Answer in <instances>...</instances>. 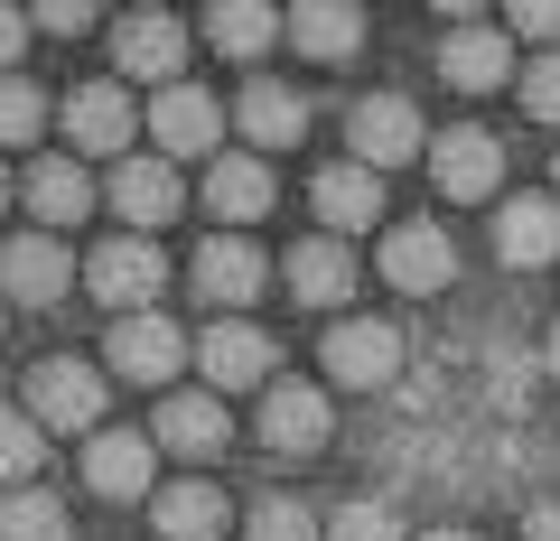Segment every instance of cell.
Segmentation results:
<instances>
[{"label": "cell", "mask_w": 560, "mask_h": 541, "mask_svg": "<svg viewBox=\"0 0 560 541\" xmlns=\"http://www.w3.org/2000/svg\"><path fill=\"white\" fill-rule=\"evenodd\" d=\"M84 290H94L113 318H150V299L168 290V252L150 234H113V243L84 252Z\"/></svg>", "instance_id": "obj_1"}, {"label": "cell", "mask_w": 560, "mask_h": 541, "mask_svg": "<svg viewBox=\"0 0 560 541\" xmlns=\"http://www.w3.org/2000/svg\"><path fill=\"white\" fill-rule=\"evenodd\" d=\"M28 421L38 430H103V364L38 355L28 364Z\"/></svg>", "instance_id": "obj_2"}, {"label": "cell", "mask_w": 560, "mask_h": 541, "mask_svg": "<svg viewBox=\"0 0 560 541\" xmlns=\"http://www.w3.org/2000/svg\"><path fill=\"white\" fill-rule=\"evenodd\" d=\"M318 364L346 383V392H393L401 337H393L383 318H337V327H327V345H318Z\"/></svg>", "instance_id": "obj_3"}, {"label": "cell", "mask_w": 560, "mask_h": 541, "mask_svg": "<svg viewBox=\"0 0 560 541\" xmlns=\"http://www.w3.org/2000/svg\"><path fill=\"white\" fill-rule=\"evenodd\" d=\"M113 57L131 84H187V20H168V10H131V20H113Z\"/></svg>", "instance_id": "obj_4"}, {"label": "cell", "mask_w": 560, "mask_h": 541, "mask_svg": "<svg viewBox=\"0 0 560 541\" xmlns=\"http://www.w3.org/2000/svg\"><path fill=\"white\" fill-rule=\"evenodd\" d=\"M346 141H355V160H364V168L383 178V168L420 160V150L440 141V131H430V121H420V113H411L401 94H364V103H355V121H346Z\"/></svg>", "instance_id": "obj_5"}, {"label": "cell", "mask_w": 560, "mask_h": 541, "mask_svg": "<svg viewBox=\"0 0 560 541\" xmlns=\"http://www.w3.org/2000/svg\"><path fill=\"white\" fill-rule=\"evenodd\" d=\"M131 131H150V121H131V84H75L66 94V141L84 150V160H131Z\"/></svg>", "instance_id": "obj_6"}, {"label": "cell", "mask_w": 560, "mask_h": 541, "mask_svg": "<svg viewBox=\"0 0 560 541\" xmlns=\"http://www.w3.org/2000/svg\"><path fill=\"white\" fill-rule=\"evenodd\" d=\"M430 178H440V197H458V205L495 197V187H504V141L477 131V121H458V131L430 141Z\"/></svg>", "instance_id": "obj_7"}, {"label": "cell", "mask_w": 560, "mask_h": 541, "mask_svg": "<svg viewBox=\"0 0 560 541\" xmlns=\"http://www.w3.org/2000/svg\"><path fill=\"white\" fill-rule=\"evenodd\" d=\"M197 364H206V392H271V337L253 318H215L197 337Z\"/></svg>", "instance_id": "obj_8"}, {"label": "cell", "mask_w": 560, "mask_h": 541, "mask_svg": "<svg viewBox=\"0 0 560 541\" xmlns=\"http://www.w3.org/2000/svg\"><path fill=\"white\" fill-rule=\"evenodd\" d=\"M150 141H160V160H206V150L224 141V103L206 94V84H168L160 103H150Z\"/></svg>", "instance_id": "obj_9"}, {"label": "cell", "mask_w": 560, "mask_h": 541, "mask_svg": "<svg viewBox=\"0 0 560 541\" xmlns=\"http://www.w3.org/2000/svg\"><path fill=\"white\" fill-rule=\"evenodd\" d=\"M187 355H197V345H187L160 308H150V318H113V337H103V364H113L121 383H168Z\"/></svg>", "instance_id": "obj_10"}, {"label": "cell", "mask_w": 560, "mask_h": 541, "mask_svg": "<svg viewBox=\"0 0 560 541\" xmlns=\"http://www.w3.org/2000/svg\"><path fill=\"white\" fill-rule=\"evenodd\" d=\"M327 392L318 383H271V392H261V448H271V458H318L327 448Z\"/></svg>", "instance_id": "obj_11"}, {"label": "cell", "mask_w": 560, "mask_h": 541, "mask_svg": "<svg viewBox=\"0 0 560 541\" xmlns=\"http://www.w3.org/2000/svg\"><path fill=\"white\" fill-rule=\"evenodd\" d=\"M383 281L411 290V299H430V290L458 281V243H448L440 224H393V234H383Z\"/></svg>", "instance_id": "obj_12"}, {"label": "cell", "mask_w": 560, "mask_h": 541, "mask_svg": "<svg viewBox=\"0 0 560 541\" xmlns=\"http://www.w3.org/2000/svg\"><path fill=\"white\" fill-rule=\"evenodd\" d=\"M103 197H113V215L131 224V234H160V224L178 215V168H168L160 150H140V160H121L113 178H103Z\"/></svg>", "instance_id": "obj_13"}, {"label": "cell", "mask_w": 560, "mask_h": 541, "mask_svg": "<svg viewBox=\"0 0 560 541\" xmlns=\"http://www.w3.org/2000/svg\"><path fill=\"white\" fill-rule=\"evenodd\" d=\"M66 281H75V252H66V234H20L10 252H0V290L20 308H57Z\"/></svg>", "instance_id": "obj_14"}, {"label": "cell", "mask_w": 560, "mask_h": 541, "mask_svg": "<svg viewBox=\"0 0 560 541\" xmlns=\"http://www.w3.org/2000/svg\"><path fill=\"white\" fill-rule=\"evenodd\" d=\"M150 430H94V439H84V485H94V495H113V504H131V495H160V485H150Z\"/></svg>", "instance_id": "obj_15"}, {"label": "cell", "mask_w": 560, "mask_h": 541, "mask_svg": "<svg viewBox=\"0 0 560 541\" xmlns=\"http://www.w3.org/2000/svg\"><path fill=\"white\" fill-rule=\"evenodd\" d=\"M150 439L168 448V458H215V448H234V421H224V401L215 392H168L160 401V421H150Z\"/></svg>", "instance_id": "obj_16"}, {"label": "cell", "mask_w": 560, "mask_h": 541, "mask_svg": "<svg viewBox=\"0 0 560 541\" xmlns=\"http://www.w3.org/2000/svg\"><path fill=\"white\" fill-rule=\"evenodd\" d=\"M495 261H504V271H541V261H560V197H504Z\"/></svg>", "instance_id": "obj_17"}, {"label": "cell", "mask_w": 560, "mask_h": 541, "mask_svg": "<svg viewBox=\"0 0 560 541\" xmlns=\"http://www.w3.org/2000/svg\"><path fill=\"white\" fill-rule=\"evenodd\" d=\"M261 281H271V261H261L253 234H215V243H197V290H206L215 308L261 299Z\"/></svg>", "instance_id": "obj_18"}, {"label": "cell", "mask_w": 560, "mask_h": 541, "mask_svg": "<svg viewBox=\"0 0 560 541\" xmlns=\"http://www.w3.org/2000/svg\"><path fill=\"white\" fill-rule=\"evenodd\" d=\"M504 28H486L477 10H458V20H448V38H440V75L458 84V94H486V84H504Z\"/></svg>", "instance_id": "obj_19"}, {"label": "cell", "mask_w": 560, "mask_h": 541, "mask_svg": "<svg viewBox=\"0 0 560 541\" xmlns=\"http://www.w3.org/2000/svg\"><path fill=\"white\" fill-rule=\"evenodd\" d=\"M224 485L215 477H178V485H160L150 495V522H160V541H224Z\"/></svg>", "instance_id": "obj_20"}, {"label": "cell", "mask_w": 560, "mask_h": 541, "mask_svg": "<svg viewBox=\"0 0 560 541\" xmlns=\"http://www.w3.org/2000/svg\"><path fill=\"white\" fill-rule=\"evenodd\" d=\"M206 215H224V224L271 215V160H253V150H224V160H206Z\"/></svg>", "instance_id": "obj_21"}, {"label": "cell", "mask_w": 560, "mask_h": 541, "mask_svg": "<svg viewBox=\"0 0 560 541\" xmlns=\"http://www.w3.org/2000/svg\"><path fill=\"white\" fill-rule=\"evenodd\" d=\"M308 205H318L327 234H355V224H374V215H383V178H374L364 160H337V168H318Z\"/></svg>", "instance_id": "obj_22"}, {"label": "cell", "mask_w": 560, "mask_h": 541, "mask_svg": "<svg viewBox=\"0 0 560 541\" xmlns=\"http://www.w3.org/2000/svg\"><path fill=\"white\" fill-rule=\"evenodd\" d=\"M280 271H290V299H308V308H346V299H355V252H346L337 234L300 243Z\"/></svg>", "instance_id": "obj_23"}, {"label": "cell", "mask_w": 560, "mask_h": 541, "mask_svg": "<svg viewBox=\"0 0 560 541\" xmlns=\"http://www.w3.org/2000/svg\"><path fill=\"white\" fill-rule=\"evenodd\" d=\"M234 121H243V141H261V150H290V141H308V103L290 94V84H271V75H253V84H243Z\"/></svg>", "instance_id": "obj_24"}, {"label": "cell", "mask_w": 560, "mask_h": 541, "mask_svg": "<svg viewBox=\"0 0 560 541\" xmlns=\"http://www.w3.org/2000/svg\"><path fill=\"white\" fill-rule=\"evenodd\" d=\"M290 47L318 57V66L355 57V47H364V10H346V0H300V10H290Z\"/></svg>", "instance_id": "obj_25"}, {"label": "cell", "mask_w": 560, "mask_h": 541, "mask_svg": "<svg viewBox=\"0 0 560 541\" xmlns=\"http://www.w3.org/2000/svg\"><path fill=\"white\" fill-rule=\"evenodd\" d=\"M20 197H28V215H47V234H66V224L94 205V178H84V160H38Z\"/></svg>", "instance_id": "obj_26"}, {"label": "cell", "mask_w": 560, "mask_h": 541, "mask_svg": "<svg viewBox=\"0 0 560 541\" xmlns=\"http://www.w3.org/2000/svg\"><path fill=\"white\" fill-rule=\"evenodd\" d=\"M280 10H253V0H224V10H206V47H224V57H261V47H280Z\"/></svg>", "instance_id": "obj_27"}, {"label": "cell", "mask_w": 560, "mask_h": 541, "mask_svg": "<svg viewBox=\"0 0 560 541\" xmlns=\"http://www.w3.org/2000/svg\"><path fill=\"white\" fill-rule=\"evenodd\" d=\"M0 541H75V522H66V504L47 485H20L0 504Z\"/></svg>", "instance_id": "obj_28"}, {"label": "cell", "mask_w": 560, "mask_h": 541, "mask_svg": "<svg viewBox=\"0 0 560 541\" xmlns=\"http://www.w3.org/2000/svg\"><path fill=\"white\" fill-rule=\"evenodd\" d=\"M38 467H47V430L28 411H0V485L20 495V485H38Z\"/></svg>", "instance_id": "obj_29"}, {"label": "cell", "mask_w": 560, "mask_h": 541, "mask_svg": "<svg viewBox=\"0 0 560 541\" xmlns=\"http://www.w3.org/2000/svg\"><path fill=\"white\" fill-rule=\"evenodd\" d=\"M243 541H327V532H318V514H308V504L261 495V504H253V522H243Z\"/></svg>", "instance_id": "obj_30"}, {"label": "cell", "mask_w": 560, "mask_h": 541, "mask_svg": "<svg viewBox=\"0 0 560 541\" xmlns=\"http://www.w3.org/2000/svg\"><path fill=\"white\" fill-rule=\"evenodd\" d=\"M327 541H411V532H401V514H393L383 495H355V504H337Z\"/></svg>", "instance_id": "obj_31"}, {"label": "cell", "mask_w": 560, "mask_h": 541, "mask_svg": "<svg viewBox=\"0 0 560 541\" xmlns=\"http://www.w3.org/2000/svg\"><path fill=\"white\" fill-rule=\"evenodd\" d=\"M47 131V94L28 75H0V141H38Z\"/></svg>", "instance_id": "obj_32"}, {"label": "cell", "mask_w": 560, "mask_h": 541, "mask_svg": "<svg viewBox=\"0 0 560 541\" xmlns=\"http://www.w3.org/2000/svg\"><path fill=\"white\" fill-rule=\"evenodd\" d=\"M523 113L533 121H560V47L541 66H523Z\"/></svg>", "instance_id": "obj_33"}, {"label": "cell", "mask_w": 560, "mask_h": 541, "mask_svg": "<svg viewBox=\"0 0 560 541\" xmlns=\"http://www.w3.org/2000/svg\"><path fill=\"white\" fill-rule=\"evenodd\" d=\"M28 28H47V38H84V28H94V10H84V0H38V10H28Z\"/></svg>", "instance_id": "obj_34"}, {"label": "cell", "mask_w": 560, "mask_h": 541, "mask_svg": "<svg viewBox=\"0 0 560 541\" xmlns=\"http://www.w3.org/2000/svg\"><path fill=\"white\" fill-rule=\"evenodd\" d=\"M504 28H514V38H560V0H514Z\"/></svg>", "instance_id": "obj_35"}, {"label": "cell", "mask_w": 560, "mask_h": 541, "mask_svg": "<svg viewBox=\"0 0 560 541\" xmlns=\"http://www.w3.org/2000/svg\"><path fill=\"white\" fill-rule=\"evenodd\" d=\"M523 541H560V495H541L533 514H523Z\"/></svg>", "instance_id": "obj_36"}, {"label": "cell", "mask_w": 560, "mask_h": 541, "mask_svg": "<svg viewBox=\"0 0 560 541\" xmlns=\"http://www.w3.org/2000/svg\"><path fill=\"white\" fill-rule=\"evenodd\" d=\"M20 47H28V20H20V10H0V75L20 66Z\"/></svg>", "instance_id": "obj_37"}, {"label": "cell", "mask_w": 560, "mask_h": 541, "mask_svg": "<svg viewBox=\"0 0 560 541\" xmlns=\"http://www.w3.org/2000/svg\"><path fill=\"white\" fill-rule=\"evenodd\" d=\"M541 374L560 383V318H551V337H541Z\"/></svg>", "instance_id": "obj_38"}, {"label": "cell", "mask_w": 560, "mask_h": 541, "mask_svg": "<svg viewBox=\"0 0 560 541\" xmlns=\"http://www.w3.org/2000/svg\"><path fill=\"white\" fill-rule=\"evenodd\" d=\"M420 541H477V532H467V522H440V532H420Z\"/></svg>", "instance_id": "obj_39"}, {"label": "cell", "mask_w": 560, "mask_h": 541, "mask_svg": "<svg viewBox=\"0 0 560 541\" xmlns=\"http://www.w3.org/2000/svg\"><path fill=\"white\" fill-rule=\"evenodd\" d=\"M0 205H10V168H0Z\"/></svg>", "instance_id": "obj_40"}, {"label": "cell", "mask_w": 560, "mask_h": 541, "mask_svg": "<svg viewBox=\"0 0 560 541\" xmlns=\"http://www.w3.org/2000/svg\"><path fill=\"white\" fill-rule=\"evenodd\" d=\"M551 197H560V160H551Z\"/></svg>", "instance_id": "obj_41"}, {"label": "cell", "mask_w": 560, "mask_h": 541, "mask_svg": "<svg viewBox=\"0 0 560 541\" xmlns=\"http://www.w3.org/2000/svg\"><path fill=\"white\" fill-rule=\"evenodd\" d=\"M0 318H10V290H0Z\"/></svg>", "instance_id": "obj_42"}]
</instances>
